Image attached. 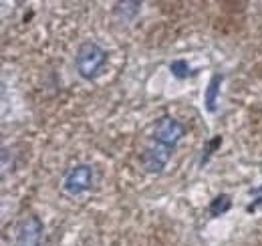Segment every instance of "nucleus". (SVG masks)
Wrapping results in <instances>:
<instances>
[{"label":"nucleus","instance_id":"nucleus-1","mask_svg":"<svg viewBox=\"0 0 262 246\" xmlns=\"http://www.w3.org/2000/svg\"><path fill=\"white\" fill-rule=\"evenodd\" d=\"M107 59H109V55L101 45L93 43V40H87L77 49L75 69H77L79 77H83L85 81H93L101 73V69L105 67Z\"/></svg>","mask_w":262,"mask_h":246},{"label":"nucleus","instance_id":"nucleus-2","mask_svg":"<svg viewBox=\"0 0 262 246\" xmlns=\"http://www.w3.org/2000/svg\"><path fill=\"white\" fill-rule=\"evenodd\" d=\"M93 178H95L93 166H89V163H77V166H73L65 174L61 188H63V192H65L67 196H73L75 198V196H81V194H85V192L91 190Z\"/></svg>","mask_w":262,"mask_h":246},{"label":"nucleus","instance_id":"nucleus-3","mask_svg":"<svg viewBox=\"0 0 262 246\" xmlns=\"http://www.w3.org/2000/svg\"><path fill=\"white\" fill-rule=\"evenodd\" d=\"M184 135H186L184 123H180L176 117H171V115H162V117L156 121L154 133H151V137H154L156 144L165 146V148H169V150H173V148L178 146V141H180Z\"/></svg>","mask_w":262,"mask_h":246},{"label":"nucleus","instance_id":"nucleus-4","mask_svg":"<svg viewBox=\"0 0 262 246\" xmlns=\"http://www.w3.org/2000/svg\"><path fill=\"white\" fill-rule=\"evenodd\" d=\"M42 220L38 216H25L14 228V246H38L42 238Z\"/></svg>","mask_w":262,"mask_h":246},{"label":"nucleus","instance_id":"nucleus-5","mask_svg":"<svg viewBox=\"0 0 262 246\" xmlns=\"http://www.w3.org/2000/svg\"><path fill=\"white\" fill-rule=\"evenodd\" d=\"M169 157H171V150L154 141V146H147L141 154V168L147 174H162Z\"/></svg>","mask_w":262,"mask_h":246},{"label":"nucleus","instance_id":"nucleus-6","mask_svg":"<svg viewBox=\"0 0 262 246\" xmlns=\"http://www.w3.org/2000/svg\"><path fill=\"white\" fill-rule=\"evenodd\" d=\"M222 81H224V75L222 73H214L208 81V87H206V93H204V105L210 113L216 111L218 107V97H220V87H222Z\"/></svg>","mask_w":262,"mask_h":246},{"label":"nucleus","instance_id":"nucleus-7","mask_svg":"<svg viewBox=\"0 0 262 246\" xmlns=\"http://www.w3.org/2000/svg\"><path fill=\"white\" fill-rule=\"evenodd\" d=\"M230 208H232V196L230 194H218L210 202L208 214L212 216V218H218V216H224L226 212H230Z\"/></svg>","mask_w":262,"mask_h":246},{"label":"nucleus","instance_id":"nucleus-8","mask_svg":"<svg viewBox=\"0 0 262 246\" xmlns=\"http://www.w3.org/2000/svg\"><path fill=\"white\" fill-rule=\"evenodd\" d=\"M169 73L176 79H188L190 75H194V71L190 69V65H188L186 59H176V61L169 63Z\"/></svg>","mask_w":262,"mask_h":246},{"label":"nucleus","instance_id":"nucleus-9","mask_svg":"<svg viewBox=\"0 0 262 246\" xmlns=\"http://www.w3.org/2000/svg\"><path fill=\"white\" fill-rule=\"evenodd\" d=\"M139 2H135V0H129V2H119L117 6H115V14H121V18L123 20H131L137 12H139Z\"/></svg>","mask_w":262,"mask_h":246},{"label":"nucleus","instance_id":"nucleus-10","mask_svg":"<svg viewBox=\"0 0 262 246\" xmlns=\"http://www.w3.org/2000/svg\"><path fill=\"white\" fill-rule=\"evenodd\" d=\"M222 146V135H216V137H212L208 144H206V148H204V154H202V159H200V163L204 166V163H208V159L214 155V152L218 150Z\"/></svg>","mask_w":262,"mask_h":246},{"label":"nucleus","instance_id":"nucleus-11","mask_svg":"<svg viewBox=\"0 0 262 246\" xmlns=\"http://www.w3.org/2000/svg\"><path fill=\"white\" fill-rule=\"evenodd\" d=\"M248 196H252V198H254V202H250V204L246 206V212H248V214H252V212H256V208L262 204V186L250 188V190H248Z\"/></svg>","mask_w":262,"mask_h":246}]
</instances>
